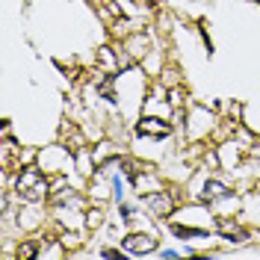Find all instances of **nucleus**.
Returning <instances> with one entry per match:
<instances>
[{"instance_id": "f257e3e1", "label": "nucleus", "mask_w": 260, "mask_h": 260, "mask_svg": "<svg viewBox=\"0 0 260 260\" xmlns=\"http://www.w3.org/2000/svg\"><path fill=\"white\" fill-rule=\"evenodd\" d=\"M18 195L27 204H39L50 195V180L42 166H24L18 175Z\"/></svg>"}, {"instance_id": "f03ea898", "label": "nucleus", "mask_w": 260, "mask_h": 260, "mask_svg": "<svg viewBox=\"0 0 260 260\" xmlns=\"http://www.w3.org/2000/svg\"><path fill=\"white\" fill-rule=\"evenodd\" d=\"M121 248L127 251L130 257H148V254H154L160 248V240L154 234H127L121 240Z\"/></svg>"}, {"instance_id": "7ed1b4c3", "label": "nucleus", "mask_w": 260, "mask_h": 260, "mask_svg": "<svg viewBox=\"0 0 260 260\" xmlns=\"http://www.w3.org/2000/svg\"><path fill=\"white\" fill-rule=\"evenodd\" d=\"M71 162H74V157L68 154V148H65V145L45 148V151L39 154V166H42L45 172H65Z\"/></svg>"}, {"instance_id": "20e7f679", "label": "nucleus", "mask_w": 260, "mask_h": 260, "mask_svg": "<svg viewBox=\"0 0 260 260\" xmlns=\"http://www.w3.org/2000/svg\"><path fill=\"white\" fill-rule=\"evenodd\" d=\"M142 201H145V207L151 216H160V219H166V216H172L175 213V201H172V195L166 192V189H154V192H145L142 195Z\"/></svg>"}, {"instance_id": "39448f33", "label": "nucleus", "mask_w": 260, "mask_h": 260, "mask_svg": "<svg viewBox=\"0 0 260 260\" xmlns=\"http://www.w3.org/2000/svg\"><path fill=\"white\" fill-rule=\"evenodd\" d=\"M136 136H151V139H162V136H169L172 133V124L169 121H162L157 115H145V118H139L136 121Z\"/></svg>"}, {"instance_id": "423d86ee", "label": "nucleus", "mask_w": 260, "mask_h": 260, "mask_svg": "<svg viewBox=\"0 0 260 260\" xmlns=\"http://www.w3.org/2000/svg\"><path fill=\"white\" fill-rule=\"evenodd\" d=\"M228 195H234L231 186H225L222 180H204V186H201V204H216V201H225Z\"/></svg>"}, {"instance_id": "0eeeda50", "label": "nucleus", "mask_w": 260, "mask_h": 260, "mask_svg": "<svg viewBox=\"0 0 260 260\" xmlns=\"http://www.w3.org/2000/svg\"><path fill=\"white\" fill-rule=\"evenodd\" d=\"M172 234L178 240H210L207 228H189V225H172Z\"/></svg>"}, {"instance_id": "6e6552de", "label": "nucleus", "mask_w": 260, "mask_h": 260, "mask_svg": "<svg viewBox=\"0 0 260 260\" xmlns=\"http://www.w3.org/2000/svg\"><path fill=\"white\" fill-rule=\"evenodd\" d=\"M124 183H127V178L121 175V169L110 175V198H113L115 204H121V201H124Z\"/></svg>"}, {"instance_id": "1a4fd4ad", "label": "nucleus", "mask_w": 260, "mask_h": 260, "mask_svg": "<svg viewBox=\"0 0 260 260\" xmlns=\"http://www.w3.org/2000/svg\"><path fill=\"white\" fill-rule=\"evenodd\" d=\"M118 207V216H121V222H133L136 219V207L127 204V201H121V204H115Z\"/></svg>"}, {"instance_id": "9d476101", "label": "nucleus", "mask_w": 260, "mask_h": 260, "mask_svg": "<svg viewBox=\"0 0 260 260\" xmlns=\"http://www.w3.org/2000/svg\"><path fill=\"white\" fill-rule=\"evenodd\" d=\"M98 59H101V62H107L110 68H113V71L118 68V62H115V56H113V50H110V48H101V53H98Z\"/></svg>"}, {"instance_id": "9b49d317", "label": "nucleus", "mask_w": 260, "mask_h": 260, "mask_svg": "<svg viewBox=\"0 0 260 260\" xmlns=\"http://www.w3.org/2000/svg\"><path fill=\"white\" fill-rule=\"evenodd\" d=\"M39 254V248H36V243H24L21 248H18V257L24 260V257H36Z\"/></svg>"}, {"instance_id": "f8f14e48", "label": "nucleus", "mask_w": 260, "mask_h": 260, "mask_svg": "<svg viewBox=\"0 0 260 260\" xmlns=\"http://www.w3.org/2000/svg\"><path fill=\"white\" fill-rule=\"evenodd\" d=\"M101 257H110V260H118V257H130L127 251H124V248H121V251H118V248H104V251H101Z\"/></svg>"}, {"instance_id": "ddd939ff", "label": "nucleus", "mask_w": 260, "mask_h": 260, "mask_svg": "<svg viewBox=\"0 0 260 260\" xmlns=\"http://www.w3.org/2000/svg\"><path fill=\"white\" fill-rule=\"evenodd\" d=\"M86 225H89V228L101 225V210H89V213H86Z\"/></svg>"}, {"instance_id": "4468645a", "label": "nucleus", "mask_w": 260, "mask_h": 260, "mask_svg": "<svg viewBox=\"0 0 260 260\" xmlns=\"http://www.w3.org/2000/svg\"><path fill=\"white\" fill-rule=\"evenodd\" d=\"M183 251H178V248H160V257H166V260H175V257H180Z\"/></svg>"}]
</instances>
